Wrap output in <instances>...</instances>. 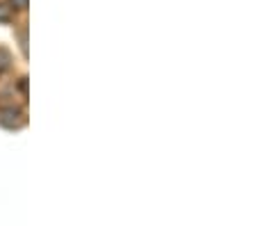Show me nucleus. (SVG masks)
I'll use <instances>...</instances> for the list:
<instances>
[{
    "instance_id": "7ed1b4c3",
    "label": "nucleus",
    "mask_w": 255,
    "mask_h": 226,
    "mask_svg": "<svg viewBox=\"0 0 255 226\" xmlns=\"http://www.w3.org/2000/svg\"><path fill=\"white\" fill-rule=\"evenodd\" d=\"M9 21H12V7L0 2V23H9Z\"/></svg>"
},
{
    "instance_id": "f03ea898",
    "label": "nucleus",
    "mask_w": 255,
    "mask_h": 226,
    "mask_svg": "<svg viewBox=\"0 0 255 226\" xmlns=\"http://www.w3.org/2000/svg\"><path fill=\"white\" fill-rule=\"evenodd\" d=\"M9 67H12V53L7 48H0V74H5Z\"/></svg>"
},
{
    "instance_id": "20e7f679",
    "label": "nucleus",
    "mask_w": 255,
    "mask_h": 226,
    "mask_svg": "<svg viewBox=\"0 0 255 226\" xmlns=\"http://www.w3.org/2000/svg\"><path fill=\"white\" fill-rule=\"evenodd\" d=\"M9 2H12V7H16V9H25L30 0H9Z\"/></svg>"
},
{
    "instance_id": "39448f33",
    "label": "nucleus",
    "mask_w": 255,
    "mask_h": 226,
    "mask_svg": "<svg viewBox=\"0 0 255 226\" xmlns=\"http://www.w3.org/2000/svg\"><path fill=\"white\" fill-rule=\"evenodd\" d=\"M16 89H19L21 94H27V78H21L19 85H16Z\"/></svg>"
},
{
    "instance_id": "f257e3e1",
    "label": "nucleus",
    "mask_w": 255,
    "mask_h": 226,
    "mask_svg": "<svg viewBox=\"0 0 255 226\" xmlns=\"http://www.w3.org/2000/svg\"><path fill=\"white\" fill-rule=\"evenodd\" d=\"M0 126L7 128V130H19V128L25 126V117L21 112L19 107H5L2 112H0Z\"/></svg>"
}]
</instances>
